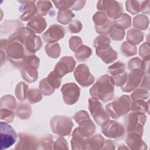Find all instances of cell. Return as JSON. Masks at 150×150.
I'll return each instance as SVG.
<instances>
[{
    "label": "cell",
    "mask_w": 150,
    "mask_h": 150,
    "mask_svg": "<svg viewBox=\"0 0 150 150\" xmlns=\"http://www.w3.org/2000/svg\"><path fill=\"white\" fill-rule=\"evenodd\" d=\"M121 52L126 57H131L137 54V47L128 42H124L121 45Z\"/></svg>",
    "instance_id": "8d00e7d4"
},
{
    "label": "cell",
    "mask_w": 150,
    "mask_h": 150,
    "mask_svg": "<svg viewBox=\"0 0 150 150\" xmlns=\"http://www.w3.org/2000/svg\"><path fill=\"white\" fill-rule=\"evenodd\" d=\"M15 113L11 110L6 108H1L0 119L6 122H12L15 118Z\"/></svg>",
    "instance_id": "7dc6e473"
},
{
    "label": "cell",
    "mask_w": 150,
    "mask_h": 150,
    "mask_svg": "<svg viewBox=\"0 0 150 150\" xmlns=\"http://www.w3.org/2000/svg\"><path fill=\"white\" fill-rule=\"evenodd\" d=\"M15 115L22 120L29 119L32 114V108L26 103H20L15 108Z\"/></svg>",
    "instance_id": "484cf974"
},
{
    "label": "cell",
    "mask_w": 150,
    "mask_h": 150,
    "mask_svg": "<svg viewBox=\"0 0 150 150\" xmlns=\"http://www.w3.org/2000/svg\"><path fill=\"white\" fill-rule=\"evenodd\" d=\"M37 13L40 16H46L52 8V4L50 1H36Z\"/></svg>",
    "instance_id": "d590c367"
},
{
    "label": "cell",
    "mask_w": 150,
    "mask_h": 150,
    "mask_svg": "<svg viewBox=\"0 0 150 150\" xmlns=\"http://www.w3.org/2000/svg\"><path fill=\"white\" fill-rule=\"evenodd\" d=\"M21 4L19 7V11L22 12L21 19L23 21H29L37 13V8L35 5V1H19Z\"/></svg>",
    "instance_id": "d6986e66"
},
{
    "label": "cell",
    "mask_w": 150,
    "mask_h": 150,
    "mask_svg": "<svg viewBox=\"0 0 150 150\" xmlns=\"http://www.w3.org/2000/svg\"><path fill=\"white\" fill-rule=\"evenodd\" d=\"M115 143L111 139L105 140L104 145L102 148V149H115Z\"/></svg>",
    "instance_id": "94428289"
},
{
    "label": "cell",
    "mask_w": 150,
    "mask_h": 150,
    "mask_svg": "<svg viewBox=\"0 0 150 150\" xmlns=\"http://www.w3.org/2000/svg\"><path fill=\"white\" fill-rule=\"evenodd\" d=\"M105 142L104 137L100 134L92 135L88 138L86 149L99 150L102 149Z\"/></svg>",
    "instance_id": "d4e9b609"
},
{
    "label": "cell",
    "mask_w": 150,
    "mask_h": 150,
    "mask_svg": "<svg viewBox=\"0 0 150 150\" xmlns=\"http://www.w3.org/2000/svg\"><path fill=\"white\" fill-rule=\"evenodd\" d=\"M91 49L86 45H82L80 46L75 52L74 56L79 62L86 61L91 55Z\"/></svg>",
    "instance_id": "f546056e"
},
{
    "label": "cell",
    "mask_w": 150,
    "mask_h": 150,
    "mask_svg": "<svg viewBox=\"0 0 150 150\" xmlns=\"http://www.w3.org/2000/svg\"><path fill=\"white\" fill-rule=\"evenodd\" d=\"M139 87L149 90V74H145Z\"/></svg>",
    "instance_id": "680465c9"
},
{
    "label": "cell",
    "mask_w": 150,
    "mask_h": 150,
    "mask_svg": "<svg viewBox=\"0 0 150 150\" xmlns=\"http://www.w3.org/2000/svg\"><path fill=\"white\" fill-rule=\"evenodd\" d=\"M76 62L71 56H64L56 63L54 68V71L60 77L64 76L66 74L74 70Z\"/></svg>",
    "instance_id": "2e32d148"
},
{
    "label": "cell",
    "mask_w": 150,
    "mask_h": 150,
    "mask_svg": "<svg viewBox=\"0 0 150 150\" xmlns=\"http://www.w3.org/2000/svg\"><path fill=\"white\" fill-rule=\"evenodd\" d=\"M68 144L63 137L58 138L54 142V149H68Z\"/></svg>",
    "instance_id": "9f6ffc18"
},
{
    "label": "cell",
    "mask_w": 150,
    "mask_h": 150,
    "mask_svg": "<svg viewBox=\"0 0 150 150\" xmlns=\"http://www.w3.org/2000/svg\"><path fill=\"white\" fill-rule=\"evenodd\" d=\"M47 23L45 19L39 15L32 18L26 24V28L33 33H41L46 29Z\"/></svg>",
    "instance_id": "ffe728a7"
},
{
    "label": "cell",
    "mask_w": 150,
    "mask_h": 150,
    "mask_svg": "<svg viewBox=\"0 0 150 150\" xmlns=\"http://www.w3.org/2000/svg\"><path fill=\"white\" fill-rule=\"evenodd\" d=\"M139 54L142 59L149 58L150 56V50H149V44L148 42L144 43L141 45L139 49Z\"/></svg>",
    "instance_id": "db71d44e"
},
{
    "label": "cell",
    "mask_w": 150,
    "mask_h": 150,
    "mask_svg": "<svg viewBox=\"0 0 150 150\" xmlns=\"http://www.w3.org/2000/svg\"><path fill=\"white\" fill-rule=\"evenodd\" d=\"M149 97V91L139 87L137 88L134 90V92L131 95V98L132 101H137V100H143L145 101V100L148 99Z\"/></svg>",
    "instance_id": "74e56055"
},
{
    "label": "cell",
    "mask_w": 150,
    "mask_h": 150,
    "mask_svg": "<svg viewBox=\"0 0 150 150\" xmlns=\"http://www.w3.org/2000/svg\"><path fill=\"white\" fill-rule=\"evenodd\" d=\"M54 141L52 135L47 134L40 141V145L43 149H54Z\"/></svg>",
    "instance_id": "bcb514c9"
},
{
    "label": "cell",
    "mask_w": 150,
    "mask_h": 150,
    "mask_svg": "<svg viewBox=\"0 0 150 150\" xmlns=\"http://www.w3.org/2000/svg\"><path fill=\"white\" fill-rule=\"evenodd\" d=\"M96 53L106 64L111 63L118 58L117 52L111 46L103 49L96 50Z\"/></svg>",
    "instance_id": "603a6c76"
},
{
    "label": "cell",
    "mask_w": 150,
    "mask_h": 150,
    "mask_svg": "<svg viewBox=\"0 0 150 150\" xmlns=\"http://www.w3.org/2000/svg\"><path fill=\"white\" fill-rule=\"evenodd\" d=\"M114 26L125 30L131 26V18L127 13L122 15L116 21H113Z\"/></svg>",
    "instance_id": "1f68e13d"
},
{
    "label": "cell",
    "mask_w": 150,
    "mask_h": 150,
    "mask_svg": "<svg viewBox=\"0 0 150 150\" xmlns=\"http://www.w3.org/2000/svg\"><path fill=\"white\" fill-rule=\"evenodd\" d=\"M83 28L82 23L79 20L72 21L68 26V29L71 33H77L80 32Z\"/></svg>",
    "instance_id": "f5cc1de1"
},
{
    "label": "cell",
    "mask_w": 150,
    "mask_h": 150,
    "mask_svg": "<svg viewBox=\"0 0 150 150\" xmlns=\"http://www.w3.org/2000/svg\"><path fill=\"white\" fill-rule=\"evenodd\" d=\"M18 137L19 141L15 146L16 149H36L40 145L38 139L33 136L19 133Z\"/></svg>",
    "instance_id": "ac0fdd59"
},
{
    "label": "cell",
    "mask_w": 150,
    "mask_h": 150,
    "mask_svg": "<svg viewBox=\"0 0 150 150\" xmlns=\"http://www.w3.org/2000/svg\"><path fill=\"white\" fill-rule=\"evenodd\" d=\"M125 34V30L114 26L109 35L110 38L113 40L121 41L124 39Z\"/></svg>",
    "instance_id": "681fc988"
},
{
    "label": "cell",
    "mask_w": 150,
    "mask_h": 150,
    "mask_svg": "<svg viewBox=\"0 0 150 150\" xmlns=\"http://www.w3.org/2000/svg\"><path fill=\"white\" fill-rule=\"evenodd\" d=\"M125 70V64L121 62H117L108 67V71L111 76L121 74Z\"/></svg>",
    "instance_id": "ab89813d"
},
{
    "label": "cell",
    "mask_w": 150,
    "mask_h": 150,
    "mask_svg": "<svg viewBox=\"0 0 150 150\" xmlns=\"http://www.w3.org/2000/svg\"><path fill=\"white\" fill-rule=\"evenodd\" d=\"M45 52L49 57L56 59L60 54L61 49L58 43H47L45 47Z\"/></svg>",
    "instance_id": "836d02e7"
},
{
    "label": "cell",
    "mask_w": 150,
    "mask_h": 150,
    "mask_svg": "<svg viewBox=\"0 0 150 150\" xmlns=\"http://www.w3.org/2000/svg\"><path fill=\"white\" fill-rule=\"evenodd\" d=\"M149 104L148 101L143 100L132 101L131 104V111L135 112H140L145 114L147 112L149 114Z\"/></svg>",
    "instance_id": "f1b7e54d"
},
{
    "label": "cell",
    "mask_w": 150,
    "mask_h": 150,
    "mask_svg": "<svg viewBox=\"0 0 150 150\" xmlns=\"http://www.w3.org/2000/svg\"><path fill=\"white\" fill-rule=\"evenodd\" d=\"M132 25L135 29L138 30H145L149 25V19L145 15L139 14L133 19Z\"/></svg>",
    "instance_id": "83f0119b"
},
{
    "label": "cell",
    "mask_w": 150,
    "mask_h": 150,
    "mask_svg": "<svg viewBox=\"0 0 150 150\" xmlns=\"http://www.w3.org/2000/svg\"><path fill=\"white\" fill-rule=\"evenodd\" d=\"M122 146H119V147L118 148V149H129L127 146H125V145H124V144H122Z\"/></svg>",
    "instance_id": "6125c7cd"
},
{
    "label": "cell",
    "mask_w": 150,
    "mask_h": 150,
    "mask_svg": "<svg viewBox=\"0 0 150 150\" xmlns=\"http://www.w3.org/2000/svg\"><path fill=\"white\" fill-rule=\"evenodd\" d=\"M43 98V94L38 88H30L28 90L27 100L30 104H35L40 101Z\"/></svg>",
    "instance_id": "f35d334b"
},
{
    "label": "cell",
    "mask_w": 150,
    "mask_h": 150,
    "mask_svg": "<svg viewBox=\"0 0 150 150\" xmlns=\"http://www.w3.org/2000/svg\"><path fill=\"white\" fill-rule=\"evenodd\" d=\"M47 81L54 89L59 88L61 84L62 77L57 75L54 71H51L46 77Z\"/></svg>",
    "instance_id": "60d3db41"
},
{
    "label": "cell",
    "mask_w": 150,
    "mask_h": 150,
    "mask_svg": "<svg viewBox=\"0 0 150 150\" xmlns=\"http://www.w3.org/2000/svg\"><path fill=\"white\" fill-rule=\"evenodd\" d=\"M75 15L70 9L64 11H59L57 16V21L63 25H67L70 23L73 19L74 18Z\"/></svg>",
    "instance_id": "4316f807"
},
{
    "label": "cell",
    "mask_w": 150,
    "mask_h": 150,
    "mask_svg": "<svg viewBox=\"0 0 150 150\" xmlns=\"http://www.w3.org/2000/svg\"><path fill=\"white\" fill-rule=\"evenodd\" d=\"M141 66H142V60L139 57H134L131 59L128 64V69L129 70L135 69H141Z\"/></svg>",
    "instance_id": "11a10c76"
},
{
    "label": "cell",
    "mask_w": 150,
    "mask_h": 150,
    "mask_svg": "<svg viewBox=\"0 0 150 150\" xmlns=\"http://www.w3.org/2000/svg\"><path fill=\"white\" fill-rule=\"evenodd\" d=\"M86 1H74V4L71 6V9L74 11H79L81 10L85 5Z\"/></svg>",
    "instance_id": "91938a15"
},
{
    "label": "cell",
    "mask_w": 150,
    "mask_h": 150,
    "mask_svg": "<svg viewBox=\"0 0 150 150\" xmlns=\"http://www.w3.org/2000/svg\"><path fill=\"white\" fill-rule=\"evenodd\" d=\"M114 27L113 21L109 19L105 23L100 26H95L96 31L97 33L100 35H107L110 34V32Z\"/></svg>",
    "instance_id": "7bdbcfd3"
},
{
    "label": "cell",
    "mask_w": 150,
    "mask_h": 150,
    "mask_svg": "<svg viewBox=\"0 0 150 150\" xmlns=\"http://www.w3.org/2000/svg\"><path fill=\"white\" fill-rule=\"evenodd\" d=\"M66 34L64 28L60 25L54 24L51 25L47 30L42 35V38L45 42L47 43H56L63 39Z\"/></svg>",
    "instance_id": "e0dca14e"
},
{
    "label": "cell",
    "mask_w": 150,
    "mask_h": 150,
    "mask_svg": "<svg viewBox=\"0 0 150 150\" xmlns=\"http://www.w3.org/2000/svg\"><path fill=\"white\" fill-rule=\"evenodd\" d=\"M90 94L103 103L111 101L114 97V84L111 77L104 74L98 78L90 88Z\"/></svg>",
    "instance_id": "6da1fadb"
},
{
    "label": "cell",
    "mask_w": 150,
    "mask_h": 150,
    "mask_svg": "<svg viewBox=\"0 0 150 150\" xmlns=\"http://www.w3.org/2000/svg\"><path fill=\"white\" fill-rule=\"evenodd\" d=\"M50 125L54 134L64 137L70 134L73 127V122L69 117L55 115L50 120Z\"/></svg>",
    "instance_id": "ba28073f"
},
{
    "label": "cell",
    "mask_w": 150,
    "mask_h": 150,
    "mask_svg": "<svg viewBox=\"0 0 150 150\" xmlns=\"http://www.w3.org/2000/svg\"><path fill=\"white\" fill-rule=\"evenodd\" d=\"M101 130L105 137L116 139L124 138L125 134L124 127L114 120H110L105 125L101 127Z\"/></svg>",
    "instance_id": "4fadbf2b"
},
{
    "label": "cell",
    "mask_w": 150,
    "mask_h": 150,
    "mask_svg": "<svg viewBox=\"0 0 150 150\" xmlns=\"http://www.w3.org/2000/svg\"><path fill=\"white\" fill-rule=\"evenodd\" d=\"M74 1L66 0V1H53V3L54 4L56 8L59 11H64L71 8L74 4Z\"/></svg>",
    "instance_id": "f907efd6"
},
{
    "label": "cell",
    "mask_w": 150,
    "mask_h": 150,
    "mask_svg": "<svg viewBox=\"0 0 150 150\" xmlns=\"http://www.w3.org/2000/svg\"><path fill=\"white\" fill-rule=\"evenodd\" d=\"M64 103L67 105H73L78 101L80 95V89L74 83L64 84L60 90Z\"/></svg>",
    "instance_id": "5bb4252c"
},
{
    "label": "cell",
    "mask_w": 150,
    "mask_h": 150,
    "mask_svg": "<svg viewBox=\"0 0 150 150\" xmlns=\"http://www.w3.org/2000/svg\"><path fill=\"white\" fill-rule=\"evenodd\" d=\"M29 87L26 83L23 81L19 82L16 86L15 94L16 98L20 101H24L27 98Z\"/></svg>",
    "instance_id": "d6a6232c"
},
{
    "label": "cell",
    "mask_w": 150,
    "mask_h": 150,
    "mask_svg": "<svg viewBox=\"0 0 150 150\" xmlns=\"http://www.w3.org/2000/svg\"><path fill=\"white\" fill-rule=\"evenodd\" d=\"M142 136L135 133L127 134L125 139V143L131 149H146L147 146L145 142L142 139Z\"/></svg>",
    "instance_id": "7402d4cb"
},
{
    "label": "cell",
    "mask_w": 150,
    "mask_h": 150,
    "mask_svg": "<svg viewBox=\"0 0 150 150\" xmlns=\"http://www.w3.org/2000/svg\"><path fill=\"white\" fill-rule=\"evenodd\" d=\"M15 34L19 40L25 46L29 54L36 53L42 46V42L40 36L30 32L23 26L16 31Z\"/></svg>",
    "instance_id": "277c9868"
},
{
    "label": "cell",
    "mask_w": 150,
    "mask_h": 150,
    "mask_svg": "<svg viewBox=\"0 0 150 150\" xmlns=\"http://www.w3.org/2000/svg\"><path fill=\"white\" fill-rule=\"evenodd\" d=\"M110 19L104 12L98 11L93 16V21L95 26H100L105 23Z\"/></svg>",
    "instance_id": "f6af8a7d"
},
{
    "label": "cell",
    "mask_w": 150,
    "mask_h": 150,
    "mask_svg": "<svg viewBox=\"0 0 150 150\" xmlns=\"http://www.w3.org/2000/svg\"><path fill=\"white\" fill-rule=\"evenodd\" d=\"M74 76L77 82L82 87H88L95 81V77L90 71L87 64H79L74 70Z\"/></svg>",
    "instance_id": "7c38bea8"
},
{
    "label": "cell",
    "mask_w": 150,
    "mask_h": 150,
    "mask_svg": "<svg viewBox=\"0 0 150 150\" xmlns=\"http://www.w3.org/2000/svg\"><path fill=\"white\" fill-rule=\"evenodd\" d=\"M145 73L141 69L131 70L128 74V78L125 84L121 87L123 92L130 93L139 86Z\"/></svg>",
    "instance_id": "9a60e30c"
},
{
    "label": "cell",
    "mask_w": 150,
    "mask_h": 150,
    "mask_svg": "<svg viewBox=\"0 0 150 150\" xmlns=\"http://www.w3.org/2000/svg\"><path fill=\"white\" fill-rule=\"evenodd\" d=\"M97 8L104 12L108 18L112 21L117 20L123 13V7L121 4L116 1H99L97 3Z\"/></svg>",
    "instance_id": "30bf717a"
},
{
    "label": "cell",
    "mask_w": 150,
    "mask_h": 150,
    "mask_svg": "<svg viewBox=\"0 0 150 150\" xmlns=\"http://www.w3.org/2000/svg\"><path fill=\"white\" fill-rule=\"evenodd\" d=\"M17 140V134L11 125L6 122H0L1 149H6L15 143Z\"/></svg>",
    "instance_id": "8fae6325"
},
{
    "label": "cell",
    "mask_w": 150,
    "mask_h": 150,
    "mask_svg": "<svg viewBox=\"0 0 150 150\" xmlns=\"http://www.w3.org/2000/svg\"><path fill=\"white\" fill-rule=\"evenodd\" d=\"M141 12L146 15H149L150 12V1H144L141 2Z\"/></svg>",
    "instance_id": "6f0895ef"
},
{
    "label": "cell",
    "mask_w": 150,
    "mask_h": 150,
    "mask_svg": "<svg viewBox=\"0 0 150 150\" xmlns=\"http://www.w3.org/2000/svg\"><path fill=\"white\" fill-rule=\"evenodd\" d=\"M111 40L107 35H100L94 40L93 46L96 50H101L110 46Z\"/></svg>",
    "instance_id": "4dcf8cb0"
},
{
    "label": "cell",
    "mask_w": 150,
    "mask_h": 150,
    "mask_svg": "<svg viewBox=\"0 0 150 150\" xmlns=\"http://www.w3.org/2000/svg\"><path fill=\"white\" fill-rule=\"evenodd\" d=\"M144 37V33L137 29L131 28L127 33V42L133 45H137L143 41Z\"/></svg>",
    "instance_id": "cb8c5ba5"
},
{
    "label": "cell",
    "mask_w": 150,
    "mask_h": 150,
    "mask_svg": "<svg viewBox=\"0 0 150 150\" xmlns=\"http://www.w3.org/2000/svg\"><path fill=\"white\" fill-rule=\"evenodd\" d=\"M132 100L128 95H122L105 105V110L113 119L118 120L131 111Z\"/></svg>",
    "instance_id": "3957f363"
},
{
    "label": "cell",
    "mask_w": 150,
    "mask_h": 150,
    "mask_svg": "<svg viewBox=\"0 0 150 150\" xmlns=\"http://www.w3.org/2000/svg\"><path fill=\"white\" fill-rule=\"evenodd\" d=\"M16 33V32H15ZM15 33L8 39V43L5 50L6 59L15 68H21L23 64L27 52L25 46L19 40Z\"/></svg>",
    "instance_id": "7a4b0ae2"
},
{
    "label": "cell",
    "mask_w": 150,
    "mask_h": 150,
    "mask_svg": "<svg viewBox=\"0 0 150 150\" xmlns=\"http://www.w3.org/2000/svg\"><path fill=\"white\" fill-rule=\"evenodd\" d=\"M146 121L145 114L132 111L124 117V124L127 134L135 133L142 136L144 126Z\"/></svg>",
    "instance_id": "8992f818"
},
{
    "label": "cell",
    "mask_w": 150,
    "mask_h": 150,
    "mask_svg": "<svg viewBox=\"0 0 150 150\" xmlns=\"http://www.w3.org/2000/svg\"><path fill=\"white\" fill-rule=\"evenodd\" d=\"M69 47L74 52H75L80 46L83 45V41L80 37L71 36L69 40Z\"/></svg>",
    "instance_id": "816d5d0a"
},
{
    "label": "cell",
    "mask_w": 150,
    "mask_h": 150,
    "mask_svg": "<svg viewBox=\"0 0 150 150\" xmlns=\"http://www.w3.org/2000/svg\"><path fill=\"white\" fill-rule=\"evenodd\" d=\"M127 11L132 15H136L141 11L140 2L137 1L128 0L125 2Z\"/></svg>",
    "instance_id": "b9f144b4"
},
{
    "label": "cell",
    "mask_w": 150,
    "mask_h": 150,
    "mask_svg": "<svg viewBox=\"0 0 150 150\" xmlns=\"http://www.w3.org/2000/svg\"><path fill=\"white\" fill-rule=\"evenodd\" d=\"M0 106L1 108L15 110L16 107V100L12 95H5L1 98Z\"/></svg>",
    "instance_id": "e575fe53"
},
{
    "label": "cell",
    "mask_w": 150,
    "mask_h": 150,
    "mask_svg": "<svg viewBox=\"0 0 150 150\" xmlns=\"http://www.w3.org/2000/svg\"><path fill=\"white\" fill-rule=\"evenodd\" d=\"M39 88L44 96H50L53 94L55 91V89L52 88L47 81L46 77L40 81Z\"/></svg>",
    "instance_id": "ee69618b"
},
{
    "label": "cell",
    "mask_w": 150,
    "mask_h": 150,
    "mask_svg": "<svg viewBox=\"0 0 150 150\" xmlns=\"http://www.w3.org/2000/svg\"><path fill=\"white\" fill-rule=\"evenodd\" d=\"M88 138L81 133L78 127L75 128L72 133L71 140V149L73 150L86 149Z\"/></svg>",
    "instance_id": "44dd1931"
},
{
    "label": "cell",
    "mask_w": 150,
    "mask_h": 150,
    "mask_svg": "<svg viewBox=\"0 0 150 150\" xmlns=\"http://www.w3.org/2000/svg\"><path fill=\"white\" fill-rule=\"evenodd\" d=\"M40 59L34 54H28L21 68V73L23 80L28 83H33L38 79V69Z\"/></svg>",
    "instance_id": "5b68a950"
},
{
    "label": "cell",
    "mask_w": 150,
    "mask_h": 150,
    "mask_svg": "<svg viewBox=\"0 0 150 150\" xmlns=\"http://www.w3.org/2000/svg\"><path fill=\"white\" fill-rule=\"evenodd\" d=\"M74 119L79 124V129L81 133L87 138L92 136L96 131V125L85 110L77 111L74 115Z\"/></svg>",
    "instance_id": "9c48e42d"
},
{
    "label": "cell",
    "mask_w": 150,
    "mask_h": 150,
    "mask_svg": "<svg viewBox=\"0 0 150 150\" xmlns=\"http://www.w3.org/2000/svg\"><path fill=\"white\" fill-rule=\"evenodd\" d=\"M88 110L95 122L100 126L105 125L110 120V116L99 100L91 97L88 99Z\"/></svg>",
    "instance_id": "52a82bcc"
},
{
    "label": "cell",
    "mask_w": 150,
    "mask_h": 150,
    "mask_svg": "<svg viewBox=\"0 0 150 150\" xmlns=\"http://www.w3.org/2000/svg\"><path fill=\"white\" fill-rule=\"evenodd\" d=\"M114 86L117 87L123 86L127 82L128 78V73L126 71H124L121 74L116 76H111Z\"/></svg>",
    "instance_id": "c3c4849f"
}]
</instances>
